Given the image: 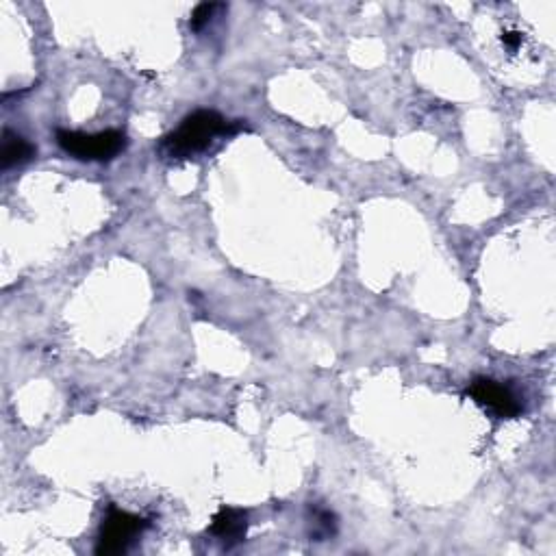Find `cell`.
<instances>
[{"label":"cell","mask_w":556,"mask_h":556,"mask_svg":"<svg viewBox=\"0 0 556 556\" xmlns=\"http://www.w3.org/2000/svg\"><path fill=\"white\" fill-rule=\"evenodd\" d=\"M248 530V515L239 509L224 507L209 526V533L218 537L226 548H233L235 543L244 541Z\"/></svg>","instance_id":"5"},{"label":"cell","mask_w":556,"mask_h":556,"mask_svg":"<svg viewBox=\"0 0 556 556\" xmlns=\"http://www.w3.org/2000/svg\"><path fill=\"white\" fill-rule=\"evenodd\" d=\"M467 394H470L480 407H487L496 415L507 417V420L522 413V404L517 400V396L507 385L494 381V378H474L472 385L467 387Z\"/></svg>","instance_id":"4"},{"label":"cell","mask_w":556,"mask_h":556,"mask_svg":"<svg viewBox=\"0 0 556 556\" xmlns=\"http://www.w3.org/2000/svg\"><path fill=\"white\" fill-rule=\"evenodd\" d=\"M524 42V35L520 31H507V33H502V44L507 46L509 50H517L522 46Z\"/></svg>","instance_id":"8"},{"label":"cell","mask_w":556,"mask_h":556,"mask_svg":"<svg viewBox=\"0 0 556 556\" xmlns=\"http://www.w3.org/2000/svg\"><path fill=\"white\" fill-rule=\"evenodd\" d=\"M242 129V120L229 122L218 111L200 109L187 116L179 129L163 137L159 150L170 159H192L198 153H205L216 137H231Z\"/></svg>","instance_id":"1"},{"label":"cell","mask_w":556,"mask_h":556,"mask_svg":"<svg viewBox=\"0 0 556 556\" xmlns=\"http://www.w3.org/2000/svg\"><path fill=\"white\" fill-rule=\"evenodd\" d=\"M218 9H224V5H218V3H202V5H198L194 9L192 20H189V27H192L194 31H202L213 20V14H216Z\"/></svg>","instance_id":"7"},{"label":"cell","mask_w":556,"mask_h":556,"mask_svg":"<svg viewBox=\"0 0 556 556\" xmlns=\"http://www.w3.org/2000/svg\"><path fill=\"white\" fill-rule=\"evenodd\" d=\"M57 144L68 155L81 161H111L126 148V135L122 131L103 133H79V131H57Z\"/></svg>","instance_id":"2"},{"label":"cell","mask_w":556,"mask_h":556,"mask_svg":"<svg viewBox=\"0 0 556 556\" xmlns=\"http://www.w3.org/2000/svg\"><path fill=\"white\" fill-rule=\"evenodd\" d=\"M146 528H148V522L144 520V517L116 509V507L109 509L107 517L103 520V526H100L96 554H105V556L124 554Z\"/></svg>","instance_id":"3"},{"label":"cell","mask_w":556,"mask_h":556,"mask_svg":"<svg viewBox=\"0 0 556 556\" xmlns=\"http://www.w3.org/2000/svg\"><path fill=\"white\" fill-rule=\"evenodd\" d=\"M35 146L29 142L27 137H22L14 131L5 129L3 133V150H0V161H3V170L22 166L35 157Z\"/></svg>","instance_id":"6"}]
</instances>
